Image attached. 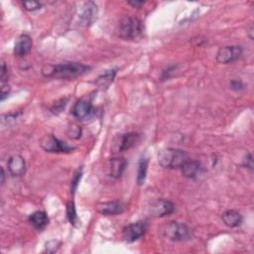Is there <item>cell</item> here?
I'll return each instance as SVG.
<instances>
[{
	"label": "cell",
	"mask_w": 254,
	"mask_h": 254,
	"mask_svg": "<svg viewBox=\"0 0 254 254\" xmlns=\"http://www.w3.org/2000/svg\"><path fill=\"white\" fill-rule=\"evenodd\" d=\"M40 144L46 152H51V153H69L73 150V147L61 141L54 135L45 136Z\"/></svg>",
	"instance_id": "cell-7"
},
{
	"label": "cell",
	"mask_w": 254,
	"mask_h": 254,
	"mask_svg": "<svg viewBox=\"0 0 254 254\" xmlns=\"http://www.w3.org/2000/svg\"><path fill=\"white\" fill-rule=\"evenodd\" d=\"M66 105H67V99H61V100L59 101V103H57V104L55 105V107L52 109V110H53L54 112H61V110L63 109V108L65 109Z\"/></svg>",
	"instance_id": "cell-26"
},
{
	"label": "cell",
	"mask_w": 254,
	"mask_h": 254,
	"mask_svg": "<svg viewBox=\"0 0 254 254\" xmlns=\"http://www.w3.org/2000/svg\"><path fill=\"white\" fill-rule=\"evenodd\" d=\"M148 162L149 159L146 156H142L138 163V170H137V183L138 185H142L145 182L147 169H148Z\"/></svg>",
	"instance_id": "cell-20"
},
{
	"label": "cell",
	"mask_w": 254,
	"mask_h": 254,
	"mask_svg": "<svg viewBox=\"0 0 254 254\" xmlns=\"http://www.w3.org/2000/svg\"><path fill=\"white\" fill-rule=\"evenodd\" d=\"M231 87L233 90H236V91H239V90L243 89V85L241 84V82H237V81H233L231 84Z\"/></svg>",
	"instance_id": "cell-29"
},
{
	"label": "cell",
	"mask_w": 254,
	"mask_h": 254,
	"mask_svg": "<svg viewBox=\"0 0 254 254\" xmlns=\"http://www.w3.org/2000/svg\"><path fill=\"white\" fill-rule=\"evenodd\" d=\"M143 32L142 22L133 16H125L123 17L117 27V35L123 39L133 41L138 39Z\"/></svg>",
	"instance_id": "cell-2"
},
{
	"label": "cell",
	"mask_w": 254,
	"mask_h": 254,
	"mask_svg": "<svg viewBox=\"0 0 254 254\" xmlns=\"http://www.w3.org/2000/svg\"><path fill=\"white\" fill-rule=\"evenodd\" d=\"M81 127L78 126V125H73L70 127L69 129V136L73 139H78L80 136H81Z\"/></svg>",
	"instance_id": "cell-24"
},
{
	"label": "cell",
	"mask_w": 254,
	"mask_h": 254,
	"mask_svg": "<svg viewBox=\"0 0 254 254\" xmlns=\"http://www.w3.org/2000/svg\"><path fill=\"white\" fill-rule=\"evenodd\" d=\"M243 165L248 168L249 170H253V159H252V155L248 154L245 156L244 160H243Z\"/></svg>",
	"instance_id": "cell-27"
},
{
	"label": "cell",
	"mask_w": 254,
	"mask_h": 254,
	"mask_svg": "<svg viewBox=\"0 0 254 254\" xmlns=\"http://www.w3.org/2000/svg\"><path fill=\"white\" fill-rule=\"evenodd\" d=\"M29 222L37 230H43V228L49 223L48 216L45 212L38 211L30 215Z\"/></svg>",
	"instance_id": "cell-19"
},
{
	"label": "cell",
	"mask_w": 254,
	"mask_h": 254,
	"mask_svg": "<svg viewBox=\"0 0 254 254\" xmlns=\"http://www.w3.org/2000/svg\"><path fill=\"white\" fill-rule=\"evenodd\" d=\"M97 15H98L97 5L93 1L85 2L81 6L78 13L79 23L81 26L89 27L96 20Z\"/></svg>",
	"instance_id": "cell-6"
},
{
	"label": "cell",
	"mask_w": 254,
	"mask_h": 254,
	"mask_svg": "<svg viewBox=\"0 0 254 254\" xmlns=\"http://www.w3.org/2000/svg\"><path fill=\"white\" fill-rule=\"evenodd\" d=\"M23 7L25 10L27 11H35L41 8V3L37 2V1H24L23 3Z\"/></svg>",
	"instance_id": "cell-22"
},
{
	"label": "cell",
	"mask_w": 254,
	"mask_h": 254,
	"mask_svg": "<svg viewBox=\"0 0 254 254\" xmlns=\"http://www.w3.org/2000/svg\"><path fill=\"white\" fill-rule=\"evenodd\" d=\"M67 217L71 224L73 226H79L80 225V219L77 215V211H75L74 202L73 200H70L67 204Z\"/></svg>",
	"instance_id": "cell-21"
},
{
	"label": "cell",
	"mask_w": 254,
	"mask_h": 254,
	"mask_svg": "<svg viewBox=\"0 0 254 254\" xmlns=\"http://www.w3.org/2000/svg\"><path fill=\"white\" fill-rule=\"evenodd\" d=\"M90 66L82 63H64L59 65H45L42 73L46 78L56 79H74L89 72Z\"/></svg>",
	"instance_id": "cell-1"
},
{
	"label": "cell",
	"mask_w": 254,
	"mask_h": 254,
	"mask_svg": "<svg viewBox=\"0 0 254 254\" xmlns=\"http://www.w3.org/2000/svg\"><path fill=\"white\" fill-rule=\"evenodd\" d=\"M8 170L12 176L20 177L26 172V163L22 156L13 155L9 158L7 162Z\"/></svg>",
	"instance_id": "cell-14"
},
{
	"label": "cell",
	"mask_w": 254,
	"mask_h": 254,
	"mask_svg": "<svg viewBox=\"0 0 254 254\" xmlns=\"http://www.w3.org/2000/svg\"><path fill=\"white\" fill-rule=\"evenodd\" d=\"M126 166H127V162L124 158H112L109 161V165H108L109 175L117 179V178L122 176Z\"/></svg>",
	"instance_id": "cell-15"
},
{
	"label": "cell",
	"mask_w": 254,
	"mask_h": 254,
	"mask_svg": "<svg viewBox=\"0 0 254 254\" xmlns=\"http://www.w3.org/2000/svg\"><path fill=\"white\" fill-rule=\"evenodd\" d=\"M141 136L139 133L130 132L125 133L117 136L112 144V151L114 153L116 152H123L135 147L140 142Z\"/></svg>",
	"instance_id": "cell-5"
},
{
	"label": "cell",
	"mask_w": 254,
	"mask_h": 254,
	"mask_svg": "<svg viewBox=\"0 0 254 254\" xmlns=\"http://www.w3.org/2000/svg\"><path fill=\"white\" fill-rule=\"evenodd\" d=\"M72 113L77 119L84 120L93 113V108L91 104V101L87 99H80L73 106Z\"/></svg>",
	"instance_id": "cell-12"
},
{
	"label": "cell",
	"mask_w": 254,
	"mask_h": 254,
	"mask_svg": "<svg viewBox=\"0 0 254 254\" xmlns=\"http://www.w3.org/2000/svg\"><path fill=\"white\" fill-rule=\"evenodd\" d=\"M173 202L167 200H158L150 207V214L154 218H164L174 212Z\"/></svg>",
	"instance_id": "cell-10"
},
{
	"label": "cell",
	"mask_w": 254,
	"mask_h": 254,
	"mask_svg": "<svg viewBox=\"0 0 254 254\" xmlns=\"http://www.w3.org/2000/svg\"><path fill=\"white\" fill-rule=\"evenodd\" d=\"M147 231L146 221L140 220L127 225L122 233V237L127 242H134L139 239Z\"/></svg>",
	"instance_id": "cell-9"
},
{
	"label": "cell",
	"mask_w": 254,
	"mask_h": 254,
	"mask_svg": "<svg viewBox=\"0 0 254 254\" xmlns=\"http://www.w3.org/2000/svg\"><path fill=\"white\" fill-rule=\"evenodd\" d=\"M32 46H33V42L29 35L27 34L21 35L15 43L14 55L19 58L27 56L31 52Z\"/></svg>",
	"instance_id": "cell-13"
},
{
	"label": "cell",
	"mask_w": 254,
	"mask_h": 254,
	"mask_svg": "<svg viewBox=\"0 0 254 254\" xmlns=\"http://www.w3.org/2000/svg\"><path fill=\"white\" fill-rule=\"evenodd\" d=\"M128 3L130 5H132L133 7H135V8H139V7H141L144 4L143 1H129Z\"/></svg>",
	"instance_id": "cell-30"
},
{
	"label": "cell",
	"mask_w": 254,
	"mask_h": 254,
	"mask_svg": "<svg viewBox=\"0 0 254 254\" xmlns=\"http://www.w3.org/2000/svg\"><path fill=\"white\" fill-rule=\"evenodd\" d=\"M5 182V173H4V169L1 168V184L3 185Z\"/></svg>",
	"instance_id": "cell-32"
},
{
	"label": "cell",
	"mask_w": 254,
	"mask_h": 254,
	"mask_svg": "<svg viewBox=\"0 0 254 254\" xmlns=\"http://www.w3.org/2000/svg\"><path fill=\"white\" fill-rule=\"evenodd\" d=\"M189 160V155L187 152L181 149L167 148L158 154L159 164L168 169H179Z\"/></svg>",
	"instance_id": "cell-3"
},
{
	"label": "cell",
	"mask_w": 254,
	"mask_h": 254,
	"mask_svg": "<svg viewBox=\"0 0 254 254\" xmlns=\"http://www.w3.org/2000/svg\"><path fill=\"white\" fill-rule=\"evenodd\" d=\"M115 75H116V69L105 71L96 79L95 84H96V86H98L101 89H108L113 82Z\"/></svg>",
	"instance_id": "cell-18"
},
{
	"label": "cell",
	"mask_w": 254,
	"mask_h": 254,
	"mask_svg": "<svg viewBox=\"0 0 254 254\" xmlns=\"http://www.w3.org/2000/svg\"><path fill=\"white\" fill-rule=\"evenodd\" d=\"M81 177H82V171H78L77 173L74 174V177L73 179L72 180V186H71V192L73 194L75 192V190H77V187H78V184L81 180Z\"/></svg>",
	"instance_id": "cell-25"
},
{
	"label": "cell",
	"mask_w": 254,
	"mask_h": 254,
	"mask_svg": "<svg viewBox=\"0 0 254 254\" xmlns=\"http://www.w3.org/2000/svg\"><path fill=\"white\" fill-rule=\"evenodd\" d=\"M253 24L251 23L250 25H249V28H248V35H249V38L251 39V40H253Z\"/></svg>",
	"instance_id": "cell-31"
},
{
	"label": "cell",
	"mask_w": 254,
	"mask_h": 254,
	"mask_svg": "<svg viewBox=\"0 0 254 254\" xmlns=\"http://www.w3.org/2000/svg\"><path fill=\"white\" fill-rule=\"evenodd\" d=\"M163 235L168 239L175 242H185L193 237L191 228L179 221H170L163 227Z\"/></svg>",
	"instance_id": "cell-4"
},
{
	"label": "cell",
	"mask_w": 254,
	"mask_h": 254,
	"mask_svg": "<svg viewBox=\"0 0 254 254\" xmlns=\"http://www.w3.org/2000/svg\"><path fill=\"white\" fill-rule=\"evenodd\" d=\"M221 219L226 226L236 227L242 222V216L236 211L228 210L221 215Z\"/></svg>",
	"instance_id": "cell-17"
},
{
	"label": "cell",
	"mask_w": 254,
	"mask_h": 254,
	"mask_svg": "<svg viewBox=\"0 0 254 254\" xmlns=\"http://www.w3.org/2000/svg\"><path fill=\"white\" fill-rule=\"evenodd\" d=\"M8 78H9L8 68H7L6 64L2 61V64H1V72H0V80H1V85L6 84V82L8 81Z\"/></svg>",
	"instance_id": "cell-23"
},
{
	"label": "cell",
	"mask_w": 254,
	"mask_h": 254,
	"mask_svg": "<svg viewBox=\"0 0 254 254\" xmlns=\"http://www.w3.org/2000/svg\"><path fill=\"white\" fill-rule=\"evenodd\" d=\"M243 50L239 46H225L218 50L217 61L219 64H231L241 58Z\"/></svg>",
	"instance_id": "cell-8"
},
{
	"label": "cell",
	"mask_w": 254,
	"mask_h": 254,
	"mask_svg": "<svg viewBox=\"0 0 254 254\" xmlns=\"http://www.w3.org/2000/svg\"><path fill=\"white\" fill-rule=\"evenodd\" d=\"M9 91H10V88H9V86L7 84L2 85V88H1V100L5 99V97L9 93Z\"/></svg>",
	"instance_id": "cell-28"
},
{
	"label": "cell",
	"mask_w": 254,
	"mask_h": 254,
	"mask_svg": "<svg viewBox=\"0 0 254 254\" xmlns=\"http://www.w3.org/2000/svg\"><path fill=\"white\" fill-rule=\"evenodd\" d=\"M182 174L189 179H196L201 171V165L199 161L188 160L182 167Z\"/></svg>",
	"instance_id": "cell-16"
},
{
	"label": "cell",
	"mask_w": 254,
	"mask_h": 254,
	"mask_svg": "<svg viewBox=\"0 0 254 254\" xmlns=\"http://www.w3.org/2000/svg\"><path fill=\"white\" fill-rule=\"evenodd\" d=\"M125 209V205L120 200H112L101 202L96 207V211L103 216H116L121 214Z\"/></svg>",
	"instance_id": "cell-11"
}]
</instances>
